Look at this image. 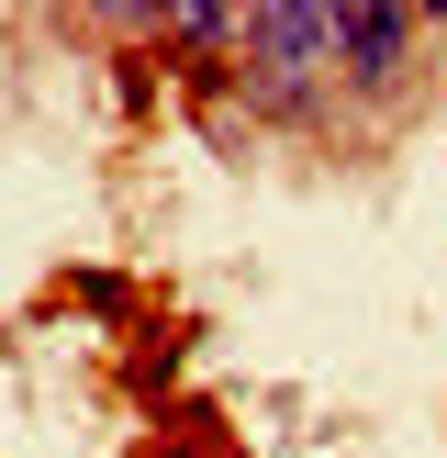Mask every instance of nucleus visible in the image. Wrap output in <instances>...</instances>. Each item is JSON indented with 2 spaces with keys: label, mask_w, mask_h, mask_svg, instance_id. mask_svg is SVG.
<instances>
[{
  "label": "nucleus",
  "mask_w": 447,
  "mask_h": 458,
  "mask_svg": "<svg viewBox=\"0 0 447 458\" xmlns=\"http://www.w3.org/2000/svg\"><path fill=\"white\" fill-rule=\"evenodd\" d=\"M246 34H257L268 79H280V89H302V79H313V56L335 45V12H302V0H291V12H257Z\"/></svg>",
  "instance_id": "nucleus-1"
},
{
  "label": "nucleus",
  "mask_w": 447,
  "mask_h": 458,
  "mask_svg": "<svg viewBox=\"0 0 447 458\" xmlns=\"http://www.w3.org/2000/svg\"><path fill=\"white\" fill-rule=\"evenodd\" d=\"M402 34H414V12H335V45H347L358 67H392Z\"/></svg>",
  "instance_id": "nucleus-2"
}]
</instances>
